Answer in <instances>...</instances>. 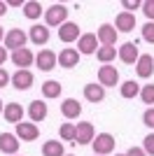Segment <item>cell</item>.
Instances as JSON below:
<instances>
[{"label": "cell", "instance_id": "obj_1", "mask_svg": "<svg viewBox=\"0 0 154 156\" xmlns=\"http://www.w3.org/2000/svg\"><path fill=\"white\" fill-rule=\"evenodd\" d=\"M68 7L65 5H61V2H54V5L49 7V9H45V21H47V26H51V28H61L68 21Z\"/></svg>", "mask_w": 154, "mask_h": 156}, {"label": "cell", "instance_id": "obj_2", "mask_svg": "<svg viewBox=\"0 0 154 156\" xmlns=\"http://www.w3.org/2000/svg\"><path fill=\"white\" fill-rule=\"evenodd\" d=\"M26 42H28V35H26L21 28H12V30L5 33V40H2V44H5L7 51H16V49H24Z\"/></svg>", "mask_w": 154, "mask_h": 156}, {"label": "cell", "instance_id": "obj_3", "mask_svg": "<svg viewBox=\"0 0 154 156\" xmlns=\"http://www.w3.org/2000/svg\"><path fill=\"white\" fill-rule=\"evenodd\" d=\"M115 137L110 135V133H98L96 137H94V142H91V147H94V154L96 156H108L115 151Z\"/></svg>", "mask_w": 154, "mask_h": 156}, {"label": "cell", "instance_id": "obj_4", "mask_svg": "<svg viewBox=\"0 0 154 156\" xmlns=\"http://www.w3.org/2000/svg\"><path fill=\"white\" fill-rule=\"evenodd\" d=\"M117 58L124 61L126 65H135L140 58V51H138V44L135 42H124L119 49H117Z\"/></svg>", "mask_w": 154, "mask_h": 156}, {"label": "cell", "instance_id": "obj_5", "mask_svg": "<svg viewBox=\"0 0 154 156\" xmlns=\"http://www.w3.org/2000/svg\"><path fill=\"white\" fill-rule=\"evenodd\" d=\"M14 135L19 137L21 142H33V140H38L40 128H38V124H33V121H21V124H16V133H14Z\"/></svg>", "mask_w": 154, "mask_h": 156}, {"label": "cell", "instance_id": "obj_6", "mask_svg": "<svg viewBox=\"0 0 154 156\" xmlns=\"http://www.w3.org/2000/svg\"><path fill=\"white\" fill-rule=\"evenodd\" d=\"M98 84L105 89V86H117L119 84V70L115 65H101L98 70Z\"/></svg>", "mask_w": 154, "mask_h": 156}, {"label": "cell", "instance_id": "obj_7", "mask_svg": "<svg viewBox=\"0 0 154 156\" xmlns=\"http://www.w3.org/2000/svg\"><path fill=\"white\" fill-rule=\"evenodd\" d=\"M82 37V30L77 26L75 21H65L63 26L58 28V40L65 42V44H70V42H77V40Z\"/></svg>", "mask_w": 154, "mask_h": 156}, {"label": "cell", "instance_id": "obj_8", "mask_svg": "<svg viewBox=\"0 0 154 156\" xmlns=\"http://www.w3.org/2000/svg\"><path fill=\"white\" fill-rule=\"evenodd\" d=\"M94 137H96V130H94V126L89 121H79L75 126V142L77 144H91Z\"/></svg>", "mask_w": 154, "mask_h": 156}, {"label": "cell", "instance_id": "obj_9", "mask_svg": "<svg viewBox=\"0 0 154 156\" xmlns=\"http://www.w3.org/2000/svg\"><path fill=\"white\" fill-rule=\"evenodd\" d=\"M98 42H101L103 47H115L117 44V37H119V33H117V28L112 26V23H101V28H98L96 33Z\"/></svg>", "mask_w": 154, "mask_h": 156}, {"label": "cell", "instance_id": "obj_10", "mask_svg": "<svg viewBox=\"0 0 154 156\" xmlns=\"http://www.w3.org/2000/svg\"><path fill=\"white\" fill-rule=\"evenodd\" d=\"M98 37L96 33H82V37L77 40V51H79V56L82 54H96L98 51Z\"/></svg>", "mask_w": 154, "mask_h": 156}, {"label": "cell", "instance_id": "obj_11", "mask_svg": "<svg viewBox=\"0 0 154 156\" xmlns=\"http://www.w3.org/2000/svg\"><path fill=\"white\" fill-rule=\"evenodd\" d=\"M35 63H38V68L42 72H49V70H54L56 68V63H58V56L51 49H40V54L35 56Z\"/></svg>", "mask_w": 154, "mask_h": 156}, {"label": "cell", "instance_id": "obj_12", "mask_svg": "<svg viewBox=\"0 0 154 156\" xmlns=\"http://www.w3.org/2000/svg\"><path fill=\"white\" fill-rule=\"evenodd\" d=\"M49 35H51L49 28L42 26V23H35V26H31V30H28V40L38 47H45L47 42H49Z\"/></svg>", "mask_w": 154, "mask_h": 156}, {"label": "cell", "instance_id": "obj_13", "mask_svg": "<svg viewBox=\"0 0 154 156\" xmlns=\"http://www.w3.org/2000/svg\"><path fill=\"white\" fill-rule=\"evenodd\" d=\"M135 72H138L140 79H149L154 75V58L149 54H140V58L135 63Z\"/></svg>", "mask_w": 154, "mask_h": 156}, {"label": "cell", "instance_id": "obj_14", "mask_svg": "<svg viewBox=\"0 0 154 156\" xmlns=\"http://www.w3.org/2000/svg\"><path fill=\"white\" fill-rule=\"evenodd\" d=\"M12 63L19 65V70H28V65H33V61H35V56H33V51L28 49V47H24V49H16V51H12Z\"/></svg>", "mask_w": 154, "mask_h": 156}, {"label": "cell", "instance_id": "obj_15", "mask_svg": "<svg viewBox=\"0 0 154 156\" xmlns=\"http://www.w3.org/2000/svg\"><path fill=\"white\" fill-rule=\"evenodd\" d=\"M24 114H26V110L21 107L19 103H7L5 105V110H2V117H5V121H9V124H21L24 121Z\"/></svg>", "mask_w": 154, "mask_h": 156}, {"label": "cell", "instance_id": "obj_16", "mask_svg": "<svg viewBox=\"0 0 154 156\" xmlns=\"http://www.w3.org/2000/svg\"><path fill=\"white\" fill-rule=\"evenodd\" d=\"M35 77H33L31 70H16L12 75V86L14 89H19V91H26V89H31Z\"/></svg>", "mask_w": 154, "mask_h": 156}, {"label": "cell", "instance_id": "obj_17", "mask_svg": "<svg viewBox=\"0 0 154 156\" xmlns=\"http://www.w3.org/2000/svg\"><path fill=\"white\" fill-rule=\"evenodd\" d=\"M117 33H131L135 28V14L133 12H119L115 19Z\"/></svg>", "mask_w": 154, "mask_h": 156}, {"label": "cell", "instance_id": "obj_18", "mask_svg": "<svg viewBox=\"0 0 154 156\" xmlns=\"http://www.w3.org/2000/svg\"><path fill=\"white\" fill-rule=\"evenodd\" d=\"M0 151L14 156L19 151V137L14 135V133H0Z\"/></svg>", "mask_w": 154, "mask_h": 156}, {"label": "cell", "instance_id": "obj_19", "mask_svg": "<svg viewBox=\"0 0 154 156\" xmlns=\"http://www.w3.org/2000/svg\"><path fill=\"white\" fill-rule=\"evenodd\" d=\"M47 114H49V107H47L45 100H33V103L28 105V117H31L33 124H35V121H45Z\"/></svg>", "mask_w": 154, "mask_h": 156}, {"label": "cell", "instance_id": "obj_20", "mask_svg": "<svg viewBox=\"0 0 154 156\" xmlns=\"http://www.w3.org/2000/svg\"><path fill=\"white\" fill-rule=\"evenodd\" d=\"M58 65L61 68H75V65H79V51L72 49V47H65L63 51L58 54Z\"/></svg>", "mask_w": 154, "mask_h": 156}, {"label": "cell", "instance_id": "obj_21", "mask_svg": "<svg viewBox=\"0 0 154 156\" xmlns=\"http://www.w3.org/2000/svg\"><path fill=\"white\" fill-rule=\"evenodd\" d=\"M61 114L65 119H77L82 114V103H77L75 98H65L63 103H61Z\"/></svg>", "mask_w": 154, "mask_h": 156}, {"label": "cell", "instance_id": "obj_22", "mask_svg": "<svg viewBox=\"0 0 154 156\" xmlns=\"http://www.w3.org/2000/svg\"><path fill=\"white\" fill-rule=\"evenodd\" d=\"M84 98L89 100V103H103L105 100V89L96 82H91V84L84 86Z\"/></svg>", "mask_w": 154, "mask_h": 156}, {"label": "cell", "instance_id": "obj_23", "mask_svg": "<svg viewBox=\"0 0 154 156\" xmlns=\"http://www.w3.org/2000/svg\"><path fill=\"white\" fill-rule=\"evenodd\" d=\"M21 7H24V16H26V19H31V21L40 19V14L45 12V9H42V5H40L38 0H26Z\"/></svg>", "mask_w": 154, "mask_h": 156}, {"label": "cell", "instance_id": "obj_24", "mask_svg": "<svg viewBox=\"0 0 154 156\" xmlns=\"http://www.w3.org/2000/svg\"><path fill=\"white\" fill-rule=\"evenodd\" d=\"M42 156H65L63 142L61 140H47L42 144Z\"/></svg>", "mask_w": 154, "mask_h": 156}, {"label": "cell", "instance_id": "obj_25", "mask_svg": "<svg viewBox=\"0 0 154 156\" xmlns=\"http://www.w3.org/2000/svg\"><path fill=\"white\" fill-rule=\"evenodd\" d=\"M61 91H63V86L58 84L56 79H47L45 84H42V96H45L47 100H51V98H58V96H61Z\"/></svg>", "mask_w": 154, "mask_h": 156}, {"label": "cell", "instance_id": "obj_26", "mask_svg": "<svg viewBox=\"0 0 154 156\" xmlns=\"http://www.w3.org/2000/svg\"><path fill=\"white\" fill-rule=\"evenodd\" d=\"M119 91H122V98H135L140 96V84L138 82H133V79H128V82H124V84H119Z\"/></svg>", "mask_w": 154, "mask_h": 156}, {"label": "cell", "instance_id": "obj_27", "mask_svg": "<svg viewBox=\"0 0 154 156\" xmlns=\"http://www.w3.org/2000/svg\"><path fill=\"white\" fill-rule=\"evenodd\" d=\"M96 56H98V61H101L103 65H110L112 61L117 58V49H115V47H98Z\"/></svg>", "mask_w": 154, "mask_h": 156}, {"label": "cell", "instance_id": "obj_28", "mask_svg": "<svg viewBox=\"0 0 154 156\" xmlns=\"http://www.w3.org/2000/svg\"><path fill=\"white\" fill-rule=\"evenodd\" d=\"M140 100H142V103H147L149 107H154V84L140 86Z\"/></svg>", "mask_w": 154, "mask_h": 156}, {"label": "cell", "instance_id": "obj_29", "mask_svg": "<svg viewBox=\"0 0 154 156\" xmlns=\"http://www.w3.org/2000/svg\"><path fill=\"white\" fill-rule=\"evenodd\" d=\"M61 140H70V142H75V124H70V121H65L63 126H61Z\"/></svg>", "mask_w": 154, "mask_h": 156}, {"label": "cell", "instance_id": "obj_30", "mask_svg": "<svg viewBox=\"0 0 154 156\" xmlns=\"http://www.w3.org/2000/svg\"><path fill=\"white\" fill-rule=\"evenodd\" d=\"M142 40L154 44V21H147L145 26H142Z\"/></svg>", "mask_w": 154, "mask_h": 156}, {"label": "cell", "instance_id": "obj_31", "mask_svg": "<svg viewBox=\"0 0 154 156\" xmlns=\"http://www.w3.org/2000/svg\"><path fill=\"white\" fill-rule=\"evenodd\" d=\"M142 149H145L147 156H154V133L145 135V140H142Z\"/></svg>", "mask_w": 154, "mask_h": 156}, {"label": "cell", "instance_id": "obj_32", "mask_svg": "<svg viewBox=\"0 0 154 156\" xmlns=\"http://www.w3.org/2000/svg\"><path fill=\"white\" fill-rule=\"evenodd\" d=\"M142 124L154 130V107H147V110H145V114H142Z\"/></svg>", "mask_w": 154, "mask_h": 156}, {"label": "cell", "instance_id": "obj_33", "mask_svg": "<svg viewBox=\"0 0 154 156\" xmlns=\"http://www.w3.org/2000/svg\"><path fill=\"white\" fill-rule=\"evenodd\" d=\"M142 12H145L147 21H154V0H145L142 2Z\"/></svg>", "mask_w": 154, "mask_h": 156}, {"label": "cell", "instance_id": "obj_34", "mask_svg": "<svg viewBox=\"0 0 154 156\" xmlns=\"http://www.w3.org/2000/svg\"><path fill=\"white\" fill-rule=\"evenodd\" d=\"M7 84H12V75H9L5 68H0V89H5Z\"/></svg>", "mask_w": 154, "mask_h": 156}, {"label": "cell", "instance_id": "obj_35", "mask_svg": "<svg viewBox=\"0 0 154 156\" xmlns=\"http://www.w3.org/2000/svg\"><path fill=\"white\" fill-rule=\"evenodd\" d=\"M126 156H147V154H145L142 147H131V149L126 151Z\"/></svg>", "mask_w": 154, "mask_h": 156}, {"label": "cell", "instance_id": "obj_36", "mask_svg": "<svg viewBox=\"0 0 154 156\" xmlns=\"http://www.w3.org/2000/svg\"><path fill=\"white\" fill-rule=\"evenodd\" d=\"M126 9H138V7H142V2H138V0H124L122 2Z\"/></svg>", "mask_w": 154, "mask_h": 156}, {"label": "cell", "instance_id": "obj_37", "mask_svg": "<svg viewBox=\"0 0 154 156\" xmlns=\"http://www.w3.org/2000/svg\"><path fill=\"white\" fill-rule=\"evenodd\" d=\"M7 56H9V54H7V49H5V47H0V68H2V65H5Z\"/></svg>", "mask_w": 154, "mask_h": 156}, {"label": "cell", "instance_id": "obj_38", "mask_svg": "<svg viewBox=\"0 0 154 156\" xmlns=\"http://www.w3.org/2000/svg\"><path fill=\"white\" fill-rule=\"evenodd\" d=\"M5 14H7V2L0 0V16H5Z\"/></svg>", "mask_w": 154, "mask_h": 156}, {"label": "cell", "instance_id": "obj_39", "mask_svg": "<svg viewBox=\"0 0 154 156\" xmlns=\"http://www.w3.org/2000/svg\"><path fill=\"white\" fill-rule=\"evenodd\" d=\"M2 40H5V35H2V26H0V42H2Z\"/></svg>", "mask_w": 154, "mask_h": 156}, {"label": "cell", "instance_id": "obj_40", "mask_svg": "<svg viewBox=\"0 0 154 156\" xmlns=\"http://www.w3.org/2000/svg\"><path fill=\"white\" fill-rule=\"evenodd\" d=\"M2 110H5V107H2V100H0V114H2Z\"/></svg>", "mask_w": 154, "mask_h": 156}, {"label": "cell", "instance_id": "obj_41", "mask_svg": "<svg viewBox=\"0 0 154 156\" xmlns=\"http://www.w3.org/2000/svg\"><path fill=\"white\" fill-rule=\"evenodd\" d=\"M115 156H126V154H115Z\"/></svg>", "mask_w": 154, "mask_h": 156}, {"label": "cell", "instance_id": "obj_42", "mask_svg": "<svg viewBox=\"0 0 154 156\" xmlns=\"http://www.w3.org/2000/svg\"><path fill=\"white\" fill-rule=\"evenodd\" d=\"M65 156H72V154H65Z\"/></svg>", "mask_w": 154, "mask_h": 156}, {"label": "cell", "instance_id": "obj_43", "mask_svg": "<svg viewBox=\"0 0 154 156\" xmlns=\"http://www.w3.org/2000/svg\"><path fill=\"white\" fill-rule=\"evenodd\" d=\"M14 156H19V154H14Z\"/></svg>", "mask_w": 154, "mask_h": 156}, {"label": "cell", "instance_id": "obj_44", "mask_svg": "<svg viewBox=\"0 0 154 156\" xmlns=\"http://www.w3.org/2000/svg\"><path fill=\"white\" fill-rule=\"evenodd\" d=\"M94 156H96V154H94Z\"/></svg>", "mask_w": 154, "mask_h": 156}]
</instances>
